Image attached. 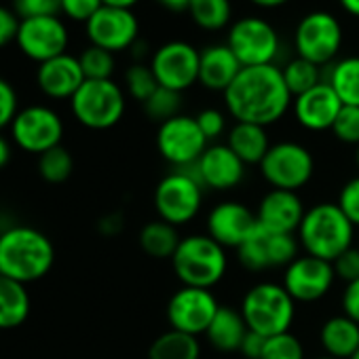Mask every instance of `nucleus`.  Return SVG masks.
Returning <instances> with one entry per match:
<instances>
[{"label": "nucleus", "instance_id": "obj_29", "mask_svg": "<svg viewBox=\"0 0 359 359\" xmlns=\"http://www.w3.org/2000/svg\"><path fill=\"white\" fill-rule=\"evenodd\" d=\"M323 81L334 89L342 106H359V55L340 57L330 64Z\"/></svg>", "mask_w": 359, "mask_h": 359}, {"label": "nucleus", "instance_id": "obj_32", "mask_svg": "<svg viewBox=\"0 0 359 359\" xmlns=\"http://www.w3.org/2000/svg\"><path fill=\"white\" fill-rule=\"evenodd\" d=\"M189 15L205 32H218L231 24V0H191Z\"/></svg>", "mask_w": 359, "mask_h": 359}, {"label": "nucleus", "instance_id": "obj_31", "mask_svg": "<svg viewBox=\"0 0 359 359\" xmlns=\"http://www.w3.org/2000/svg\"><path fill=\"white\" fill-rule=\"evenodd\" d=\"M177 229L163 220H152L140 231V248L156 260H171L177 245H180Z\"/></svg>", "mask_w": 359, "mask_h": 359}, {"label": "nucleus", "instance_id": "obj_11", "mask_svg": "<svg viewBox=\"0 0 359 359\" xmlns=\"http://www.w3.org/2000/svg\"><path fill=\"white\" fill-rule=\"evenodd\" d=\"M156 150L173 169H187L193 167L208 150V137L195 116L177 114L158 125Z\"/></svg>", "mask_w": 359, "mask_h": 359}, {"label": "nucleus", "instance_id": "obj_23", "mask_svg": "<svg viewBox=\"0 0 359 359\" xmlns=\"http://www.w3.org/2000/svg\"><path fill=\"white\" fill-rule=\"evenodd\" d=\"M85 81L79 57L70 53L43 62L36 70V85L51 100H72Z\"/></svg>", "mask_w": 359, "mask_h": 359}, {"label": "nucleus", "instance_id": "obj_2", "mask_svg": "<svg viewBox=\"0 0 359 359\" xmlns=\"http://www.w3.org/2000/svg\"><path fill=\"white\" fill-rule=\"evenodd\" d=\"M55 262L51 239L32 226H11L0 233V275L18 283L43 279Z\"/></svg>", "mask_w": 359, "mask_h": 359}, {"label": "nucleus", "instance_id": "obj_56", "mask_svg": "<svg viewBox=\"0 0 359 359\" xmlns=\"http://www.w3.org/2000/svg\"><path fill=\"white\" fill-rule=\"evenodd\" d=\"M313 359H334V357H330V355H321V357H313Z\"/></svg>", "mask_w": 359, "mask_h": 359}, {"label": "nucleus", "instance_id": "obj_22", "mask_svg": "<svg viewBox=\"0 0 359 359\" xmlns=\"http://www.w3.org/2000/svg\"><path fill=\"white\" fill-rule=\"evenodd\" d=\"M292 108L300 127L309 131H330L338 112L342 110V102L338 100L334 89L323 81L311 91L294 97Z\"/></svg>", "mask_w": 359, "mask_h": 359}, {"label": "nucleus", "instance_id": "obj_15", "mask_svg": "<svg viewBox=\"0 0 359 359\" xmlns=\"http://www.w3.org/2000/svg\"><path fill=\"white\" fill-rule=\"evenodd\" d=\"M220 304L212 290L182 285L167 302V321L171 330L201 336L212 325Z\"/></svg>", "mask_w": 359, "mask_h": 359}, {"label": "nucleus", "instance_id": "obj_55", "mask_svg": "<svg viewBox=\"0 0 359 359\" xmlns=\"http://www.w3.org/2000/svg\"><path fill=\"white\" fill-rule=\"evenodd\" d=\"M357 150H355V165H357V169H359V146H355Z\"/></svg>", "mask_w": 359, "mask_h": 359}, {"label": "nucleus", "instance_id": "obj_18", "mask_svg": "<svg viewBox=\"0 0 359 359\" xmlns=\"http://www.w3.org/2000/svg\"><path fill=\"white\" fill-rule=\"evenodd\" d=\"M336 273L332 262L315 256H298L283 269V287L296 302H317L334 285Z\"/></svg>", "mask_w": 359, "mask_h": 359}, {"label": "nucleus", "instance_id": "obj_13", "mask_svg": "<svg viewBox=\"0 0 359 359\" xmlns=\"http://www.w3.org/2000/svg\"><path fill=\"white\" fill-rule=\"evenodd\" d=\"M11 135H13V142L22 150L41 156L47 150L62 146L64 121L55 110L34 104V106L22 108L15 114L11 123Z\"/></svg>", "mask_w": 359, "mask_h": 359}, {"label": "nucleus", "instance_id": "obj_39", "mask_svg": "<svg viewBox=\"0 0 359 359\" xmlns=\"http://www.w3.org/2000/svg\"><path fill=\"white\" fill-rule=\"evenodd\" d=\"M330 131L338 142L359 146V106H342Z\"/></svg>", "mask_w": 359, "mask_h": 359}, {"label": "nucleus", "instance_id": "obj_33", "mask_svg": "<svg viewBox=\"0 0 359 359\" xmlns=\"http://www.w3.org/2000/svg\"><path fill=\"white\" fill-rule=\"evenodd\" d=\"M281 72H283V81H285L292 97H298V95L311 91L313 87H317L319 83H323L321 68L306 62V60H302V57H298V55L294 60H290L281 68Z\"/></svg>", "mask_w": 359, "mask_h": 359}, {"label": "nucleus", "instance_id": "obj_4", "mask_svg": "<svg viewBox=\"0 0 359 359\" xmlns=\"http://www.w3.org/2000/svg\"><path fill=\"white\" fill-rule=\"evenodd\" d=\"M171 264L182 285L212 290L224 279L229 258L226 250L210 235H189L180 241Z\"/></svg>", "mask_w": 359, "mask_h": 359}, {"label": "nucleus", "instance_id": "obj_9", "mask_svg": "<svg viewBox=\"0 0 359 359\" xmlns=\"http://www.w3.org/2000/svg\"><path fill=\"white\" fill-rule=\"evenodd\" d=\"M294 47L298 57L319 68L330 66L342 47V26L327 11H311L296 26Z\"/></svg>", "mask_w": 359, "mask_h": 359}, {"label": "nucleus", "instance_id": "obj_44", "mask_svg": "<svg viewBox=\"0 0 359 359\" xmlns=\"http://www.w3.org/2000/svg\"><path fill=\"white\" fill-rule=\"evenodd\" d=\"M195 118H197L203 135L208 137V142L210 140H218L224 133V129H226V116L218 108H205Z\"/></svg>", "mask_w": 359, "mask_h": 359}, {"label": "nucleus", "instance_id": "obj_30", "mask_svg": "<svg viewBox=\"0 0 359 359\" xmlns=\"http://www.w3.org/2000/svg\"><path fill=\"white\" fill-rule=\"evenodd\" d=\"M201 357V344L197 336L167 330L148 348V359H199Z\"/></svg>", "mask_w": 359, "mask_h": 359}, {"label": "nucleus", "instance_id": "obj_36", "mask_svg": "<svg viewBox=\"0 0 359 359\" xmlns=\"http://www.w3.org/2000/svg\"><path fill=\"white\" fill-rule=\"evenodd\" d=\"M83 74L87 81H108L114 74V53L89 45L81 55H79Z\"/></svg>", "mask_w": 359, "mask_h": 359}, {"label": "nucleus", "instance_id": "obj_26", "mask_svg": "<svg viewBox=\"0 0 359 359\" xmlns=\"http://www.w3.org/2000/svg\"><path fill=\"white\" fill-rule=\"evenodd\" d=\"M248 323L241 311L233 306H220L212 325L205 332L208 342L220 353H235L241 348V342L248 334Z\"/></svg>", "mask_w": 359, "mask_h": 359}, {"label": "nucleus", "instance_id": "obj_14", "mask_svg": "<svg viewBox=\"0 0 359 359\" xmlns=\"http://www.w3.org/2000/svg\"><path fill=\"white\" fill-rule=\"evenodd\" d=\"M298 250L300 243L294 235L271 233L260 224L237 248L239 262L252 273H262L269 269H285L298 258Z\"/></svg>", "mask_w": 359, "mask_h": 359}, {"label": "nucleus", "instance_id": "obj_38", "mask_svg": "<svg viewBox=\"0 0 359 359\" xmlns=\"http://www.w3.org/2000/svg\"><path fill=\"white\" fill-rule=\"evenodd\" d=\"M260 359H304L302 340L292 332L271 336V338H266L264 353Z\"/></svg>", "mask_w": 359, "mask_h": 359}, {"label": "nucleus", "instance_id": "obj_17", "mask_svg": "<svg viewBox=\"0 0 359 359\" xmlns=\"http://www.w3.org/2000/svg\"><path fill=\"white\" fill-rule=\"evenodd\" d=\"M85 30L91 45L110 53L127 51L140 41V22L131 9L102 7L85 24Z\"/></svg>", "mask_w": 359, "mask_h": 359}, {"label": "nucleus", "instance_id": "obj_5", "mask_svg": "<svg viewBox=\"0 0 359 359\" xmlns=\"http://www.w3.org/2000/svg\"><path fill=\"white\" fill-rule=\"evenodd\" d=\"M239 311L248 330L271 338L290 332L296 317V300L281 283L260 281L245 292Z\"/></svg>", "mask_w": 359, "mask_h": 359}, {"label": "nucleus", "instance_id": "obj_51", "mask_svg": "<svg viewBox=\"0 0 359 359\" xmlns=\"http://www.w3.org/2000/svg\"><path fill=\"white\" fill-rule=\"evenodd\" d=\"M9 161H11V146L3 135H0V169H3Z\"/></svg>", "mask_w": 359, "mask_h": 359}, {"label": "nucleus", "instance_id": "obj_35", "mask_svg": "<svg viewBox=\"0 0 359 359\" xmlns=\"http://www.w3.org/2000/svg\"><path fill=\"white\" fill-rule=\"evenodd\" d=\"M180 108H182V93L158 87L146 102H144V112L150 121H156L158 125L177 116Z\"/></svg>", "mask_w": 359, "mask_h": 359}, {"label": "nucleus", "instance_id": "obj_6", "mask_svg": "<svg viewBox=\"0 0 359 359\" xmlns=\"http://www.w3.org/2000/svg\"><path fill=\"white\" fill-rule=\"evenodd\" d=\"M203 205V184L193 167L173 169L154 189V210L158 220L182 226L197 218Z\"/></svg>", "mask_w": 359, "mask_h": 359}, {"label": "nucleus", "instance_id": "obj_54", "mask_svg": "<svg viewBox=\"0 0 359 359\" xmlns=\"http://www.w3.org/2000/svg\"><path fill=\"white\" fill-rule=\"evenodd\" d=\"M250 3L256 5V7H262V9H275V7L285 5L287 0H250Z\"/></svg>", "mask_w": 359, "mask_h": 359}, {"label": "nucleus", "instance_id": "obj_37", "mask_svg": "<svg viewBox=\"0 0 359 359\" xmlns=\"http://www.w3.org/2000/svg\"><path fill=\"white\" fill-rule=\"evenodd\" d=\"M125 89L133 100L144 104L158 89V83L154 79V72H152L150 64L146 66V64L137 62V64L129 66L127 72H125Z\"/></svg>", "mask_w": 359, "mask_h": 359}, {"label": "nucleus", "instance_id": "obj_19", "mask_svg": "<svg viewBox=\"0 0 359 359\" xmlns=\"http://www.w3.org/2000/svg\"><path fill=\"white\" fill-rule=\"evenodd\" d=\"M245 163L229 148V144H214L193 165L203 189L231 191L239 187L245 177Z\"/></svg>", "mask_w": 359, "mask_h": 359}, {"label": "nucleus", "instance_id": "obj_48", "mask_svg": "<svg viewBox=\"0 0 359 359\" xmlns=\"http://www.w3.org/2000/svg\"><path fill=\"white\" fill-rule=\"evenodd\" d=\"M264 344H266V338L262 334H256V332H248L243 342H241V348L239 353L243 355V359H260L262 353H264Z\"/></svg>", "mask_w": 359, "mask_h": 359}, {"label": "nucleus", "instance_id": "obj_43", "mask_svg": "<svg viewBox=\"0 0 359 359\" xmlns=\"http://www.w3.org/2000/svg\"><path fill=\"white\" fill-rule=\"evenodd\" d=\"M334 273L336 279H342L344 283H353L359 279V248H348L346 252H342L334 262Z\"/></svg>", "mask_w": 359, "mask_h": 359}, {"label": "nucleus", "instance_id": "obj_49", "mask_svg": "<svg viewBox=\"0 0 359 359\" xmlns=\"http://www.w3.org/2000/svg\"><path fill=\"white\" fill-rule=\"evenodd\" d=\"M100 231L104 235H116L123 231V216L121 214H108L100 220Z\"/></svg>", "mask_w": 359, "mask_h": 359}, {"label": "nucleus", "instance_id": "obj_42", "mask_svg": "<svg viewBox=\"0 0 359 359\" xmlns=\"http://www.w3.org/2000/svg\"><path fill=\"white\" fill-rule=\"evenodd\" d=\"M104 7L102 0H62V13L72 22L87 24L100 9Z\"/></svg>", "mask_w": 359, "mask_h": 359}, {"label": "nucleus", "instance_id": "obj_7", "mask_svg": "<svg viewBox=\"0 0 359 359\" xmlns=\"http://www.w3.org/2000/svg\"><path fill=\"white\" fill-rule=\"evenodd\" d=\"M125 91L112 81H85L70 100L74 118L95 131L114 127L125 114Z\"/></svg>", "mask_w": 359, "mask_h": 359}, {"label": "nucleus", "instance_id": "obj_50", "mask_svg": "<svg viewBox=\"0 0 359 359\" xmlns=\"http://www.w3.org/2000/svg\"><path fill=\"white\" fill-rule=\"evenodd\" d=\"M158 5H161V7H165L167 11L182 13V11H189L191 0H158Z\"/></svg>", "mask_w": 359, "mask_h": 359}, {"label": "nucleus", "instance_id": "obj_45", "mask_svg": "<svg viewBox=\"0 0 359 359\" xmlns=\"http://www.w3.org/2000/svg\"><path fill=\"white\" fill-rule=\"evenodd\" d=\"M18 112H20L18 93L13 89V85L5 79H0V129L11 125Z\"/></svg>", "mask_w": 359, "mask_h": 359}, {"label": "nucleus", "instance_id": "obj_27", "mask_svg": "<svg viewBox=\"0 0 359 359\" xmlns=\"http://www.w3.org/2000/svg\"><path fill=\"white\" fill-rule=\"evenodd\" d=\"M226 144L245 165H260L273 146L269 142L266 127L252 123H235L229 131Z\"/></svg>", "mask_w": 359, "mask_h": 359}, {"label": "nucleus", "instance_id": "obj_57", "mask_svg": "<svg viewBox=\"0 0 359 359\" xmlns=\"http://www.w3.org/2000/svg\"><path fill=\"white\" fill-rule=\"evenodd\" d=\"M351 359H359V351H357V353H355V355H353Z\"/></svg>", "mask_w": 359, "mask_h": 359}, {"label": "nucleus", "instance_id": "obj_58", "mask_svg": "<svg viewBox=\"0 0 359 359\" xmlns=\"http://www.w3.org/2000/svg\"><path fill=\"white\" fill-rule=\"evenodd\" d=\"M357 248H359V243H357Z\"/></svg>", "mask_w": 359, "mask_h": 359}, {"label": "nucleus", "instance_id": "obj_47", "mask_svg": "<svg viewBox=\"0 0 359 359\" xmlns=\"http://www.w3.org/2000/svg\"><path fill=\"white\" fill-rule=\"evenodd\" d=\"M342 313L359 323V279L353 283H346L342 292Z\"/></svg>", "mask_w": 359, "mask_h": 359}, {"label": "nucleus", "instance_id": "obj_46", "mask_svg": "<svg viewBox=\"0 0 359 359\" xmlns=\"http://www.w3.org/2000/svg\"><path fill=\"white\" fill-rule=\"evenodd\" d=\"M20 24H22V20L13 9L0 5V49L11 45L18 39Z\"/></svg>", "mask_w": 359, "mask_h": 359}, {"label": "nucleus", "instance_id": "obj_3", "mask_svg": "<svg viewBox=\"0 0 359 359\" xmlns=\"http://www.w3.org/2000/svg\"><path fill=\"white\" fill-rule=\"evenodd\" d=\"M353 239L355 226L336 203L309 208L298 229V243L304 254L327 262H334L342 252L353 248Z\"/></svg>", "mask_w": 359, "mask_h": 359}, {"label": "nucleus", "instance_id": "obj_40", "mask_svg": "<svg viewBox=\"0 0 359 359\" xmlns=\"http://www.w3.org/2000/svg\"><path fill=\"white\" fill-rule=\"evenodd\" d=\"M336 205L348 218V222L357 229L359 226V175H355L348 180V182H344V187L338 193Z\"/></svg>", "mask_w": 359, "mask_h": 359}, {"label": "nucleus", "instance_id": "obj_52", "mask_svg": "<svg viewBox=\"0 0 359 359\" xmlns=\"http://www.w3.org/2000/svg\"><path fill=\"white\" fill-rule=\"evenodd\" d=\"M104 7H116V9H133L140 0H102Z\"/></svg>", "mask_w": 359, "mask_h": 359}, {"label": "nucleus", "instance_id": "obj_25", "mask_svg": "<svg viewBox=\"0 0 359 359\" xmlns=\"http://www.w3.org/2000/svg\"><path fill=\"white\" fill-rule=\"evenodd\" d=\"M319 342L325 355L334 359H351L359 351V323L344 313L334 315L323 321L319 330Z\"/></svg>", "mask_w": 359, "mask_h": 359}, {"label": "nucleus", "instance_id": "obj_34", "mask_svg": "<svg viewBox=\"0 0 359 359\" xmlns=\"http://www.w3.org/2000/svg\"><path fill=\"white\" fill-rule=\"evenodd\" d=\"M74 171V158L64 146H55L39 156V173L49 184H62Z\"/></svg>", "mask_w": 359, "mask_h": 359}, {"label": "nucleus", "instance_id": "obj_24", "mask_svg": "<svg viewBox=\"0 0 359 359\" xmlns=\"http://www.w3.org/2000/svg\"><path fill=\"white\" fill-rule=\"evenodd\" d=\"M241 64L235 57V53L229 49V45H212L201 51V62H199V83L210 89V91H220L224 93L237 74L241 72Z\"/></svg>", "mask_w": 359, "mask_h": 359}, {"label": "nucleus", "instance_id": "obj_12", "mask_svg": "<svg viewBox=\"0 0 359 359\" xmlns=\"http://www.w3.org/2000/svg\"><path fill=\"white\" fill-rule=\"evenodd\" d=\"M199 62L201 51H197L187 41L163 43L150 57V68L158 87L184 93L195 83H199Z\"/></svg>", "mask_w": 359, "mask_h": 359}, {"label": "nucleus", "instance_id": "obj_20", "mask_svg": "<svg viewBox=\"0 0 359 359\" xmlns=\"http://www.w3.org/2000/svg\"><path fill=\"white\" fill-rule=\"evenodd\" d=\"M258 226L256 214L239 201H222L208 216V235L226 248H239Z\"/></svg>", "mask_w": 359, "mask_h": 359}, {"label": "nucleus", "instance_id": "obj_41", "mask_svg": "<svg viewBox=\"0 0 359 359\" xmlns=\"http://www.w3.org/2000/svg\"><path fill=\"white\" fill-rule=\"evenodd\" d=\"M13 11L20 15V20L53 18L62 13V0H15Z\"/></svg>", "mask_w": 359, "mask_h": 359}, {"label": "nucleus", "instance_id": "obj_28", "mask_svg": "<svg viewBox=\"0 0 359 359\" xmlns=\"http://www.w3.org/2000/svg\"><path fill=\"white\" fill-rule=\"evenodd\" d=\"M30 315V294L24 283L0 275V330L20 327Z\"/></svg>", "mask_w": 359, "mask_h": 359}, {"label": "nucleus", "instance_id": "obj_21", "mask_svg": "<svg viewBox=\"0 0 359 359\" xmlns=\"http://www.w3.org/2000/svg\"><path fill=\"white\" fill-rule=\"evenodd\" d=\"M304 214H306V210H304L298 193L271 189L262 197L256 218H258V224L271 233L294 235V233H298Z\"/></svg>", "mask_w": 359, "mask_h": 359}, {"label": "nucleus", "instance_id": "obj_8", "mask_svg": "<svg viewBox=\"0 0 359 359\" xmlns=\"http://www.w3.org/2000/svg\"><path fill=\"white\" fill-rule=\"evenodd\" d=\"M260 171L273 189L298 193L311 182L315 158L311 150L298 142H277L262 158Z\"/></svg>", "mask_w": 359, "mask_h": 359}, {"label": "nucleus", "instance_id": "obj_53", "mask_svg": "<svg viewBox=\"0 0 359 359\" xmlns=\"http://www.w3.org/2000/svg\"><path fill=\"white\" fill-rule=\"evenodd\" d=\"M338 3H340V7H342L348 15L359 18V0H338Z\"/></svg>", "mask_w": 359, "mask_h": 359}, {"label": "nucleus", "instance_id": "obj_16", "mask_svg": "<svg viewBox=\"0 0 359 359\" xmlns=\"http://www.w3.org/2000/svg\"><path fill=\"white\" fill-rule=\"evenodd\" d=\"M68 28L60 20V15L53 18H28L22 20L20 32H18V47L20 51L32 60V62H49L57 55H64L68 49Z\"/></svg>", "mask_w": 359, "mask_h": 359}, {"label": "nucleus", "instance_id": "obj_10", "mask_svg": "<svg viewBox=\"0 0 359 359\" xmlns=\"http://www.w3.org/2000/svg\"><path fill=\"white\" fill-rule=\"evenodd\" d=\"M226 45L243 68H252L271 66L279 55L281 41L273 24L262 18L250 15L241 18L229 28Z\"/></svg>", "mask_w": 359, "mask_h": 359}, {"label": "nucleus", "instance_id": "obj_1", "mask_svg": "<svg viewBox=\"0 0 359 359\" xmlns=\"http://www.w3.org/2000/svg\"><path fill=\"white\" fill-rule=\"evenodd\" d=\"M229 114L237 123L269 127L285 116L292 106V93L283 81L281 68L252 66L241 68L233 85L222 93Z\"/></svg>", "mask_w": 359, "mask_h": 359}]
</instances>
